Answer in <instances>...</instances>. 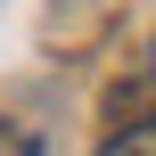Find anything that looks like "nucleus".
<instances>
[{
	"label": "nucleus",
	"instance_id": "nucleus-1",
	"mask_svg": "<svg viewBox=\"0 0 156 156\" xmlns=\"http://www.w3.org/2000/svg\"><path fill=\"white\" fill-rule=\"evenodd\" d=\"M99 156H156V123H132V132H115Z\"/></svg>",
	"mask_w": 156,
	"mask_h": 156
},
{
	"label": "nucleus",
	"instance_id": "nucleus-2",
	"mask_svg": "<svg viewBox=\"0 0 156 156\" xmlns=\"http://www.w3.org/2000/svg\"><path fill=\"white\" fill-rule=\"evenodd\" d=\"M8 156H33V140H16V148H8Z\"/></svg>",
	"mask_w": 156,
	"mask_h": 156
}]
</instances>
